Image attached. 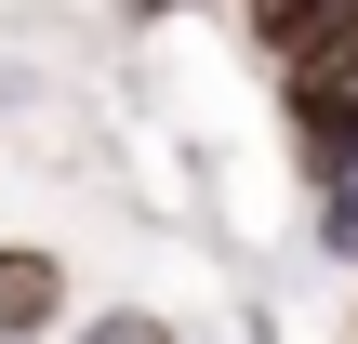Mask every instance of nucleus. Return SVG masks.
<instances>
[{
    "label": "nucleus",
    "instance_id": "7ed1b4c3",
    "mask_svg": "<svg viewBox=\"0 0 358 344\" xmlns=\"http://www.w3.org/2000/svg\"><path fill=\"white\" fill-rule=\"evenodd\" d=\"M239 27L266 40V66H306V53L358 40V0H239Z\"/></svg>",
    "mask_w": 358,
    "mask_h": 344
},
{
    "label": "nucleus",
    "instance_id": "39448f33",
    "mask_svg": "<svg viewBox=\"0 0 358 344\" xmlns=\"http://www.w3.org/2000/svg\"><path fill=\"white\" fill-rule=\"evenodd\" d=\"M120 13H133V27H159V13H186V0H120Z\"/></svg>",
    "mask_w": 358,
    "mask_h": 344
},
{
    "label": "nucleus",
    "instance_id": "20e7f679",
    "mask_svg": "<svg viewBox=\"0 0 358 344\" xmlns=\"http://www.w3.org/2000/svg\"><path fill=\"white\" fill-rule=\"evenodd\" d=\"M66 344H186V331H173L159 305H80V331H66Z\"/></svg>",
    "mask_w": 358,
    "mask_h": 344
},
{
    "label": "nucleus",
    "instance_id": "423d86ee",
    "mask_svg": "<svg viewBox=\"0 0 358 344\" xmlns=\"http://www.w3.org/2000/svg\"><path fill=\"white\" fill-rule=\"evenodd\" d=\"M345 331H358V318H345Z\"/></svg>",
    "mask_w": 358,
    "mask_h": 344
},
{
    "label": "nucleus",
    "instance_id": "f03ea898",
    "mask_svg": "<svg viewBox=\"0 0 358 344\" xmlns=\"http://www.w3.org/2000/svg\"><path fill=\"white\" fill-rule=\"evenodd\" d=\"M80 331V278L40 239H0V344H66Z\"/></svg>",
    "mask_w": 358,
    "mask_h": 344
},
{
    "label": "nucleus",
    "instance_id": "f257e3e1",
    "mask_svg": "<svg viewBox=\"0 0 358 344\" xmlns=\"http://www.w3.org/2000/svg\"><path fill=\"white\" fill-rule=\"evenodd\" d=\"M279 133H292V172L306 186H345L358 172V40L279 66Z\"/></svg>",
    "mask_w": 358,
    "mask_h": 344
}]
</instances>
